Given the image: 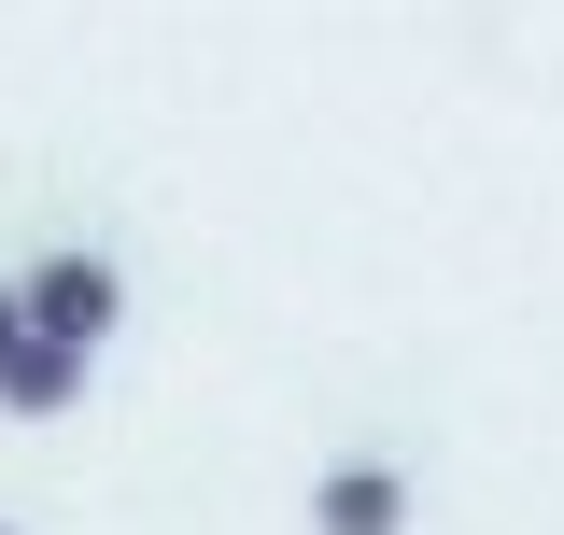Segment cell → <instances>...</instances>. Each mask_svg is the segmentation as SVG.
Listing matches in <instances>:
<instances>
[{
    "mask_svg": "<svg viewBox=\"0 0 564 535\" xmlns=\"http://www.w3.org/2000/svg\"><path fill=\"white\" fill-rule=\"evenodd\" d=\"M311 535H410V466L352 451V466L311 479Z\"/></svg>",
    "mask_w": 564,
    "mask_h": 535,
    "instance_id": "obj_2",
    "label": "cell"
},
{
    "mask_svg": "<svg viewBox=\"0 0 564 535\" xmlns=\"http://www.w3.org/2000/svg\"><path fill=\"white\" fill-rule=\"evenodd\" d=\"M14 338H29V310H14V282H0V352H14Z\"/></svg>",
    "mask_w": 564,
    "mask_h": 535,
    "instance_id": "obj_4",
    "label": "cell"
},
{
    "mask_svg": "<svg viewBox=\"0 0 564 535\" xmlns=\"http://www.w3.org/2000/svg\"><path fill=\"white\" fill-rule=\"evenodd\" d=\"M14 310H29V338H57V352H99V338L128 325V268L99 254V240H57V254L14 282Z\"/></svg>",
    "mask_w": 564,
    "mask_h": 535,
    "instance_id": "obj_1",
    "label": "cell"
},
{
    "mask_svg": "<svg viewBox=\"0 0 564 535\" xmlns=\"http://www.w3.org/2000/svg\"><path fill=\"white\" fill-rule=\"evenodd\" d=\"M70 395H85V352H57V338H14L0 352V423H57Z\"/></svg>",
    "mask_w": 564,
    "mask_h": 535,
    "instance_id": "obj_3",
    "label": "cell"
},
{
    "mask_svg": "<svg viewBox=\"0 0 564 535\" xmlns=\"http://www.w3.org/2000/svg\"><path fill=\"white\" fill-rule=\"evenodd\" d=\"M0 535H14V522H0Z\"/></svg>",
    "mask_w": 564,
    "mask_h": 535,
    "instance_id": "obj_5",
    "label": "cell"
}]
</instances>
